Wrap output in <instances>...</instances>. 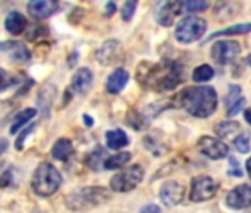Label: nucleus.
<instances>
[{"label": "nucleus", "mask_w": 251, "mask_h": 213, "mask_svg": "<svg viewBox=\"0 0 251 213\" xmlns=\"http://www.w3.org/2000/svg\"><path fill=\"white\" fill-rule=\"evenodd\" d=\"M12 83H14V77L9 73H6L5 70L0 68V92L8 89Z\"/></svg>", "instance_id": "obj_33"}, {"label": "nucleus", "mask_w": 251, "mask_h": 213, "mask_svg": "<svg viewBox=\"0 0 251 213\" xmlns=\"http://www.w3.org/2000/svg\"><path fill=\"white\" fill-rule=\"evenodd\" d=\"M129 79H130V76H129V73L126 71V70H123V68L115 70V71L108 77V80H106V90H108L111 95L120 93V92L126 87V84H127Z\"/></svg>", "instance_id": "obj_16"}, {"label": "nucleus", "mask_w": 251, "mask_h": 213, "mask_svg": "<svg viewBox=\"0 0 251 213\" xmlns=\"http://www.w3.org/2000/svg\"><path fill=\"white\" fill-rule=\"evenodd\" d=\"M183 197H185V186L182 184L176 182V181H169L161 186L160 198L169 207L180 204Z\"/></svg>", "instance_id": "obj_13"}, {"label": "nucleus", "mask_w": 251, "mask_h": 213, "mask_svg": "<svg viewBox=\"0 0 251 213\" xmlns=\"http://www.w3.org/2000/svg\"><path fill=\"white\" fill-rule=\"evenodd\" d=\"M214 131L220 139H225V138L235 135L239 131V123L238 122H222V123L216 125Z\"/></svg>", "instance_id": "obj_24"}, {"label": "nucleus", "mask_w": 251, "mask_h": 213, "mask_svg": "<svg viewBox=\"0 0 251 213\" xmlns=\"http://www.w3.org/2000/svg\"><path fill=\"white\" fill-rule=\"evenodd\" d=\"M83 119H84V122H86V125H87L89 128L93 125V120H92V117H90V116H83Z\"/></svg>", "instance_id": "obj_42"}, {"label": "nucleus", "mask_w": 251, "mask_h": 213, "mask_svg": "<svg viewBox=\"0 0 251 213\" xmlns=\"http://www.w3.org/2000/svg\"><path fill=\"white\" fill-rule=\"evenodd\" d=\"M93 86V73L89 68H80L75 71L71 80V87L77 95L86 96Z\"/></svg>", "instance_id": "obj_15"}, {"label": "nucleus", "mask_w": 251, "mask_h": 213, "mask_svg": "<svg viewBox=\"0 0 251 213\" xmlns=\"http://www.w3.org/2000/svg\"><path fill=\"white\" fill-rule=\"evenodd\" d=\"M0 49L6 51L11 58L17 62H28L31 59V52L25 48V45L20 42H6L0 45Z\"/></svg>", "instance_id": "obj_17"}, {"label": "nucleus", "mask_w": 251, "mask_h": 213, "mask_svg": "<svg viewBox=\"0 0 251 213\" xmlns=\"http://www.w3.org/2000/svg\"><path fill=\"white\" fill-rule=\"evenodd\" d=\"M245 105V99L244 98H239L238 101H235L230 106H229V110H227V116L229 117H233L236 116L241 110H242V106Z\"/></svg>", "instance_id": "obj_35"}, {"label": "nucleus", "mask_w": 251, "mask_h": 213, "mask_svg": "<svg viewBox=\"0 0 251 213\" xmlns=\"http://www.w3.org/2000/svg\"><path fill=\"white\" fill-rule=\"evenodd\" d=\"M144 176H145V170L139 164H133L114 175L109 185L111 189L115 192H129L133 191L144 181Z\"/></svg>", "instance_id": "obj_5"}, {"label": "nucleus", "mask_w": 251, "mask_h": 213, "mask_svg": "<svg viewBox=\"0 0 251 213\" xmlns=\"http://www.w3.org/2000/svg\"><path fill=\"white\" fill-rule=\"evenodd\" d=\"M138 81L154 90H172L183 80V70L176 62H142L136 73Z\"/></svg>", "instance_id": "obj_1"}, {"label": "nucleus", "mask_w": 251, "mask_h": 213, "mask_svg": "<svg viewBox=\"0 0 251 213\" xmlns=\"http://www.w3.org/2000/svg\"><path fill=\"white\" fill-rule=\"evenodd\" d=\"M56 95V89L50 84H46L45 87H42L39 96H37V104L40 106V113L43 116V119H48L50 116V106L53 104Z\"/></svg>", "instance_id": "obj_18"}, {"label": "nucleus", "mask_w": 251, "mask_h": 213, "mask_svg": "<svg viewBox=\"0 0 251 213\" xmlns=\"http://www.w3.org/2000/svg\"><path fill=\"white\" fill-rule=\"evenodd\" d=\"M27 18L21 14V12H17V11H14V12H11L8 17H6V20H5V27H6V30L12 34V36H20V34H23L24 31H25V28H27Z\"/></svg>", "instance_id": "obj_19"}, {"label": "nucleus", "mask_w": 251, "mask_h": 213, "mask_svg": "<svg viewBox=\"0 0 251 213\" xmlns=\"http://www.w3.org/2000/svg\"><path fill=\"white\" fill-rule=\"evenodd\" d=\"M62 184V176L55 166L50 163H42L33 175L31 186L40 197L53 195Z\"/></svg>", "instance_id": "obj_4"}, {"label": "nucleus", "mask_w": 251, "mask_h": 213, "mask_svg": "<svg viewBox=\"0 0 251 213\" xmlns=\"http://www.w3.org/2000/svg\"><path fill=\"white\" fill-rule=\"evenodd\" d=\"M247 172H248V176L251 178V157L247 160Z\"/></svg>", "instance_id": "obj_43"}, {"label": "nucleus", "mask_w": 251, "mask_h": 213, "mask_svg": "<svg viewBox=\"0 0 251 213\" xmlns=\"http://www.w3.org/2000/svg\"><path fill=\"white\" fill-rule=\"evenodd\" d=\"M219 189V182L211 176H198L192 181L189 198L194 203H201L213 198Z\"/></svg>", "instance_id": "obj_7"}, {"label": "nucleus", "mask_w": 251, "mask_h": 213, "mask_svg": "<svg viewBox=\"0 0 251 213\" xmlns=\"http://www.w3.org/2000/svg\"><path fill=\"white\" fill-rule=\"evenodd\" d=\"M121 56H123L121 43L114 39L102 43V46L96 52V59L102 65H114L118 61H121Z\"/></svg>", "instance_id": "obj_11"}, {"label": "nucleus", "mask_w": 251, "mask_h": 213, "mask_svg": "<svg viewBox=\"0 0 251 213\" xmlns=\"http://www.w3.org/2000/svg\"><path fill=\"white\" fill-rule=\"evenodd\" d=\"M244 117H245L247 123H248V125H251V108L245 110V113H244Z\"/></svg>", "instance_id": "obj_41"}, {"label": "nucleus", "mask_w": 251, "mask_h": 213, "mask_svg": "<svg viewBox=\"0 0 251 213\" xmlns=\"http://www.w3.org/2000/svg\"><path fill=\"white\" fill-rule=\"evenodd\" d=\"M205 30H207L205 20L195 17V15H189L177 24L175 36H176L177 42L188 45V43H194V42L200 40L204 36Z\"/></svg>", "instance_id": "obj_6"}, {"label": "nucleus", "mask_w": 251, "mask_h": 213, "mask_svg": "<svg viewBox=\"0 0 251 213\" xmlns=\"http://www.w3.org/2000/svg\"><path fill=\"white\" fill-rule=\"evenodd\" d=\"M127 123H129V126L135 128L136 131H142L148 126V122L145 120V117L142 114H136V113L132 114V120H127Z\"/></svg>", "instance_id": "obj_32"}, {"label": "nucleus", "mask_w": 251, "mask_h": 213, "mask_svg": "<svg viewBox=\"0 0 251 213\" xmlns=\"http://www.w3.org/2000/svg\"><path fill=\"white\" fill-rule=\"evenodd\" d=\"M251 31V24H236L233 27H229V28H225L219 33H214L210 39H214L217 36H233V34H245V33H250Z\"/></svg>", "instance_id": "obj_27"}, {"label": "nucleus", "mask_w": 251, "mask_h": 213, "mask_svg": "<svg viewBox=\"0 0 251 213\" xmlns=\"http://www.w3.org/2000/svg\"><path fill=\"white\" fill-rule=\"evenodd\" d=\"M105 141H106V147L111 150H121L124 147L129 145V138L123 131L120 129H112L108 131L105 133Z\"/></svg>", "instance_id": "obj_20"}, {"label": "nucleus", "mask_w": 251, "mask_h": 213, "mask_svg": "<svg viewBox=\"0 0 251 213\" xmlns=\"http://www.w3.org/2000/svg\"><path fill=\"white\" fill-rule=\"evenodd\" d=\"M229 164H230V170H229V173L232 175V176H242V170H241V167H239V163H238V160L236 159H230L229 160Z\"/></svg>", "instance_id": "obj_37"}, {"label": "nucleus", "mask_w": 251, "mask_h": 213, "mask_svg": "<svg viewBox=\"0 0 251 213\" xmlns=\"http://www.w3.org/2000/svg\"><path fill=\"white\" fill-rule=\"evenodd\" d=\"M145 147L152 153V156H157V157H160V156H163L166 151H167V147L163 144V142H160V141H157L154 136H147L145 138Z\"/></svg>", "instance_id": "obj_28"}, {"label": "nucleus", "mask_w": 251, "mask_h": 213, "mask_svg": "<svg viewBox=\"0 0 251 213\" xmlns=\"http://www.w3.org/2000/svg\"><path fill=\"white\" fill-rule=\"evenodd\" d=\"M247 64L251 67V55H248V56H247Z\"/></svg>", "instance_id": "obj_44"}, {"label": "nucleus", "mask_w": 251, "mask_h": 213, "mask_svg": "<svg viewBox=\"0 0 251 213\" xmlns=\"http://www.w3.org/2000/svg\"><path fill=\"white\" fill-rule=\"evenodd\" d=\"M37 114V110H34V108H27V110H24V111H21V113H18L17 116H15V119H14V123H12V126H11V135H14V133H17V132H20L31 119H34V116Z\"/></svg>", "instance_id": "obj_23"}, {"label": "nucleus", "mask_w": 251, "mask_h": 213, "mask_svg": "<svg viewBox=\"0 0 251 213\" xmlns=\"http://www.w3.org/2000/svg\"><path fill=\"white\" fill-rule=\"evenodd\" d=\"M59 8V0H30L27 9L36 20H46L52 17Z\"/></svg>", "instance_id": "obj_12"}, {"label": "nucleus", "mask_w": 251, "mask_h": 213, "mask_svg": "<svg viewBox=\"0 0 251 213\" xmlns=\"http://www.w3.org/2000/svg\"><path fill=\"white\" fill-rule=\"evenodd\" d=\"M198 151L211 160H222L227 157L229 148L220 139H216L211 136H202L198 141Z\"/></svg>", "instance_id": "obj_10"}, {"label": "nucleus", "mask_w": 251, "mask_h": 213, "mask_svg": "<svg viewBox=\"0 0 251 213\" xmlns=\"http://www.w3.org/2000/svg\"><path fill=\"white\" fill-rule=\"evenodd\" d=\"M183 5L188 12H202L208 9L210 0H183Z\"/></svg>", "instance_id": "obj_29"}, {"label": "nucleus", "mask_w": 251, "mask_h": 213, "mask_svg": "<svg viewBox=\"0 0 251 213\" xmlns=\"http://www.w3.org/2000/svg\"><path fill=\"white\" fill-rule=\"evenodd\" d=\"M11 175H12V172L8 170V172H5L2 176H0V186H8V184L11 181Z\"/></svg>", "instance_id": "obj_38"}, {"label": "nucleus", "mask_w": 251, "mask_h": 213, "mask_svg": "<svg viewBox=\"0 0 251 213\" xmlns=\"http://www.w3.org/2000/svg\"><path fill=\"white\" fill-rule=\"evenodd\" d=\"M142 212H160V207L155 204H150L147 207H142Z\"/></svg>", "instance_id": "obj_39"}, {"label": "nucleus", "mask_w": 251, "mask_h": 213, "mask_svg": "<svg viewBox=\"0 0 251 213\" xmlns=\"http://www.w3.org/2000/svg\"><path fill=\"white\" fill-rule=\"evenodd\" d=\"M182 14L180 0H160L155 6V20L163 27H170L175 24V20Z\"/></svg>", "instance_id": "obj_8"}, {"label": "nucleus", "mask_w": 251, "mask_h": 213, "mask_svg": "<svg viewBox=\"0 0 251 213\" xmlns=\"http://www.w3.org/2000/svg\"><path fill=\"white\" fill-rule=\"evenodd\" d=\"M105 150L98 147L95 148L86 159V163L87 166L92 169V170H100V166H103V160H105Z\"/></svg>", "instance_id": "obj_25"}, {"label": "nucleus", "mask_w": 251, "mask_h": 213, "mask_svg": "<svg viewBox=\"0 0 251 213\" xmlns=\"http://www.w3.org/2000/svg\"><path fill=\"white\" fill-rule=\"evenodd\" d=\"M111 198L109 192L102 186H86L78 188L68 194L65 203L71 210H87L106 203Z\"/></svg>", "instance_id": "obj_3"}, {"label": "nucleus", "mask_w": 251, "mask_h": 213, "mask_svg": "<svg viewBox=\"0 0 251 213\" xmlns=\"http://www.w3.org/2000/svg\"><path fill=\"white\" fill-rule=\"evenodd\" d=\"M136 6H138V0H127V2L124 3V6L121 8L123 21H126V23L132 21V18L136 12Z\"/></svg>", "instance_id": "obj_30"}, {"label": "nucleus", "mask_w": 251, "mask_h": 213, "mask_svg": "<svg viewBox=\"0 0 251 213\" xmlns=\"http://www.w3.org/2000/svg\"><path fill=\"white\" fill-rule=\"evenodd\" d=\"M241 52V46L235 40H219L211 48V58L220 64L226 65L232 62Z\"/></svg>", "instance_id": "obj_9"}, {"label": "nucleus", "mask_w": 251, "mask_h": 213, "mask_svg": "<svg viewBox=\"0 0 251 213\" xmlns=\"http://www.w3.org/2000/svg\"><path fill=\"white\" fill-rule=\"evenodd\" d=\"M74 153V147L73 142L67 138H61L55 142L53 148H52V156L53 159L59 160V161H67Z\"/></svg>", "instance_id": "obj_21"}, {"label": "nucleus", "mask_w": 251, "mask_h": 213, "mask_svg": "<svg viewBox=\"0 0 251 213\" xmlns=\"http://www.w3.org/2000/svg\"><path fill=\"white\" fill-rule=\"evenodd\" d=\"M179 104L191 116L205 119L216 111L217 93L211 86L186 87L179 95Z\"/></svg>", "instance_id": "obj_2"}, {"label": "nucleus", "mask_w": 251, "mask_h": 213, "mask_svg": "<svg viewBox=\"0 0 251 213\" xmlns=\"http://www.w3.org/2000/svg\"><path fill=\"white\" fill-rule=\"evenodd\" d=\"M132 160V154L127 151H120L117 154H112L111 157H106L103 160V169L106 170H114V169H120L123 166H126Z\"/></svg>", "instance_id": "obj_22"}, {"label": "nucleus", "mask_w": 251, "mask_h": 213, "mask_svg": "<svg viewBox=\"0 0 251 213\" xmlns=\"http://www.w3.org/2000/svg\"><path fill=\"white\" fill-rule=\"evenodd\" d=\"M8 148V141L5 139H0V154H3Z\"/></svg>", "instance_id": "obj_40"}, {"label": "nucleus", "mask_w": 251, "mask_h": 213, "mask_svg": "<svg viewBox=\"0 0 251 213\" xmlns=\"http://www.w3.org/2000/svg\"><path fill=\"white\" fill-rule=\"evenodd\" d=\"M233 145L239 153H242V154L248 153L250 151V136L247 133H241L239 136L235 138Z\"/></svg>", "instance_id": "obj_31"}, {"label": "nucleus", "mask_w": 251, "mask_h": 213, "mask_svg": "<svg viewBox=\"0 0 251 213\" xmlns=\"http://www.w3.org/2000/svg\"><path fill=\"white\" fill-rule=\"evenodd\" d=\"M214 76V70L210 67V65H200L194 70V74H192V80L197 81V83H204V81H208L211 80Z\"/></svg>", "instance_id": "obj_26"}, {"label": "nucleus", "mask_w": 251, "mask_h": 213, "mask_svg": "<svg viewBox=\"0 0 251 213\" xmlns=\"http://www.w3.org/2000/svg\"><path fill=\"white\" fill-rule=\"evenodd\" d=\"M241 89L238 87V86H230L229 87V95H227V98H226V102H227V105L230 106L235 101H238L241 96Z\"/></svg>", "instance_id": "obj_36"}, {"label": "nucleus", "mask_w": 251, "mask_h": 213, "mask_svg": "<svg viewBox=\"0 0 251 213\" xmlns=\"http://www.w3.org/2000/svg\"><path fill=\"white\" fill-rule=\"evenodd\" d=\"M34 129H36V125H31L30 128H27V129L23 131V133H21V135L18 136V139H17V150H23V148H24V144H25L27 138L33 133Z\"/></svg>", "instance_id": "obj_34"}, {"label": "nucleus", "mask_w": 251, "mask_h": 213, "mask_svg": "<svg viewBox=\"0 0 251 213\" xmlns=\"http://www.w3.org/2000/svg\"><path fill=\"white\" fill-rule=\"evenodd\" d=\"M226 204L232 209H245L251 206V184L233 188L226 195Z\"/></svg>", "instance_id": "obj_14"}]
</instances>
